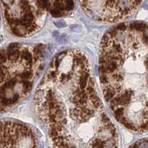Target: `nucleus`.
<instances>
[{
    "mask_svg": "<svg viewBox=\"0 0 148 148\" xmlns=\"http://www.w3.org/2000/svg\"><path fill=\"white\" fill-rule=\"evenodd\" d=\"M34 107L55 147H118V131L81 51H64L52 58L35 92Z\"/></svg>",
    "mask_w": 148,
    "mask_h": 148,
    "instance_id": "nucleus-1",
    "label": "nucleus"
},
{
    "mask_svg": "<svg viewBox=\"0 0 148 148\" xmlns=\"http://www.w3.org/2000/svg\"><path fill=\"white\" fill-rule=\"evenodd\" d=\"M99 73L104 98L127 129L147 130V25L127 22L110 29L101 45Z\"/></svg>",
    "mask_w": 148,
    "mask_h": 148,
    "instance_id": "nucleus-2",
    "label": "nucleus"
},
{
    "mask_svg": "<svg viewBox=\"0 0 148 148\" xmlns=\"http://www.w3.org/2000/svg\"><path fill=\"white\" fill-rule=\"evenodd\" d=\"M44 49L16 44L0 51V111L12 108L32 92L42 69Z\"/></svg>",
    "mask_w": 148,
    "mask_h": 148,
    "instance_id": "nucleus-3",
    "label": "nucleus"
},
{
    "mask_svg": "<svg viewBox=\"0 0 148 148\" xmlns=\"http://www.w3.org/2000/svg\"><path fill=\"white\" fill-rule=\"evenodd\" d=\"M36 147V136L30 127L16 121H0V147Z\"/></svg>",
    "mask_w": 148,
    "mask_h": 148,
    "instance_id": "nucleus-4",
    "label": "nucleus"
}]
</instances>
